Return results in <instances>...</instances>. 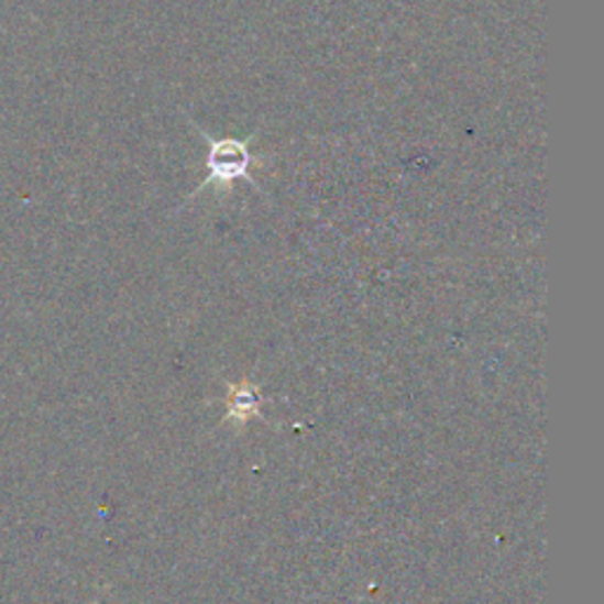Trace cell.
<instances>
[{"label": "cell", "instance_id": "1", "mask_svg": "<svg viewBox=\"0 0 604 604\" xmlns=\"http://www.w3.org/2000/svg\"><path fill=\"white\" fill-rule=\"evenodd\" d=\"M251 154L246 146L237 140H220L210 144L208 171L213 183H234V179L249 173Z\"/></svg>", "mask_w": 604, "mask_h": 604}]
</instances>
